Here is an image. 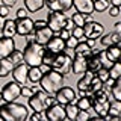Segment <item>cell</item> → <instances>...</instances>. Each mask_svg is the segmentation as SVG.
I'll return each instance as SVG.
<instances>
[{"mask_svg":"<svg viewBox=\"0 0 121 121\" xmlns=\"http://www.w3.org/2000/svg\"><path fill=\"white\" fill-rule=\"evenodd\" d=\"M27 71H29V67L26 65L24 62L18 64V65H15L12 68V79L17 83H20V85H26L29 80H27Z\"/></svg>","mask_w":121,"mask_h":121,"instance_id":"cell-13","label":"cell"},{"mask_svg":"<svg viewBox=\"0 0 121 121\" xmlns=\"http://www.w3.org/2000/svg\"><path fill=\"white\" fill-rule=\"evenodd\" d=\"M0 2H2V5H5L8 8H12L15 3H17V0H0Z\"/></svg>","mask_w":121,"mask_h":121,"instance_id":"cell-48","label":"cell"},{"mask_svg":"<svg viewBox=\"0 0 121 121\" xmlns=\"http://www.w3.org/2000/svg\"><path fill=\"white\" fill-rule=\"evenodd\" d=\"M21 95L23 97H30V95H32V94H33V91H32V88H30V86H26V85H21Z\"/></svg>","mask_w":121,"mask_h":121,"instance_id":"cell-41","label":"cell"},{"mask_svg":"<svg viewBox=\"0 0 121 121\" xmlns=\"http://www.w3.org/2000/svg\"><path fill=\"white\" fill-rule=\"evenodd\" d=\"M109 103H111V100H109V92H106L104 89H100V91H97V92H94L92 97H91V109L95 111L98 118H101L103 115L108 113Z\"/></svg>","mask_w":121,"mask_h":121,"instance_id":"cell-4","label":"cell"},{"mask_svg":"<svg viewBox=\"0 0 121 121\" xmlns=\"http://www.w3.org/2000/svg\"><path fill=\"white\" fill-rule=\"evenodd\" d=\"M43 55H44V45L35 43H26L24 52H23V58L24 64L27 67H41L43 65Z\"/></svg>","mask_w":121,"mask_h":121,"instance_id":"cell-3","label":"cell"},{"mask_svg":"<svg viewBox=\"0 0 121 121\" xmlns=\"http://www.w3.org/2000/svg\"><path fill=\"white\" fill-rule=\"evenodd\" d=\"M27 118L32 120V121H38V120H43L44 115H43V112H35V111H33V113H32V115H29Z\"/></svg>","mask_w":121,"mask_h":121,"instance_id":"cell-43","label":"cell"},{"mask_svg":"<svg viewBox=\"0 0 121 121\" xmlns=\"http://www.w3.org/2000/svg\"><path fill=\"white\" fill-rule=\"evenodd\" d=\"M55 100L60 104H67V103H74L76 98H77V94L73 88L70 86H60V88L53 94Z\"/></svg>","mask_w":121,"mask_h":121,"instance_id":"cell-10","label":"cell"},{"mask_svg":"<svg viewBox=\"0 0 121 121\" xmlns=\"http://www.w3.org/2000/svg\"><path fill=\"white\" fill-rule=\"evenodd\" d=\"M71 35H73L74 38H77L79 41L85 39V36H83V29L80 27V26H74V27L71 29Z\"/></svg>","mask_w":121,"mask_h":121,"instance_id":"cell-38","label":"cell"},{"mask_svg":"<svg viewBox=\"0 0 121 121\" xmlns=\"http://www.w3.org/2000/svg\"><path fill=\"white\" fill-rule=\"evenodd\" d=\"M44 48H47V50H50L53 53L64 52V50H65V41H64L62 38H59V35L55 33V35L47 41V44L44 45Z\"/></svg>","mask_w":121,"mask_h":121,"instance_id":"cell-18","label":"cell"},{"mask_svg":"<svg viewBox=\"0 0 121 121\" xmlns=\"http://www.w3.org/2000/svg\"><path fill=\"white\" fill-rule=\"evenodd\" d=\"M71 21H73V24L74 26H82L85 24V15L80 14V12H74L73 14V17H71Z\"/></svg>","mask_w":121,"mask_h":121,"instance_id":"cell-36","label":"cell"},{"mask_svg":"<svg viewBox=\"0 0 121 121\" xmlns=\"http://www.w3.org/2000/svg\"><path fill=\"white\" fill-rule=\"evenodd\" d=\"M32 33H33V36H35V43L41 44V45H45V44H47V41L50 39L53 35H55V33H53V30L48 27V26L41 27V29H35Z\"/></svg>","mask_w":121,"mask_h":121,"instance_id":"cell-17","label":"cell"},{"mask_svg":"<svg viewBox=\"0 0 121 121\" xmlns=\"http://www.w3.org/2000/svg\"><path fill=\"white\" fill-rule=\"evenodd\" d=\"M115 32H120L121 33V23H115Z\"/></svg>","mask_w":121,"mask_h":121,"instance_id":"cell-53","label":"cell"},{"mask_svg":"<svg viewBox=\"0 0 121 121\" xmlns=\"http://www.w3.org/2000/svg\"><path fill=\"white\" fill-rule=\"evenodd\" d=\"M5 20H6V18H3L2 15H0V33H2V29H3V24H5Z\"/></svg>","mask_w":121,"mask_h":121,"instance_id":"cell-52","label":"cell"},{"mask_svg":"<svg viewBox=\"0 0 121 121\" xmlns=\"http://www.w3.org/2000/svg\"><path fill=\"white\" fill-rule=\"evenodd\" d=\"M8 58L11 59V62H12L14 65H18V64L24 62V58H23V52H21V50H17V48H14L12 53H11Z\"/></svg>","mask_w":121,"mask_h":121,"instance_id":"cell-34","label":"cell"},{"mask_svg":"<svg viewBox=\"0 0 121 121\" xmlns=\"http://www.w3.org/2000/svg\"><path fill=\"white\" fill-rule=\"evenodd\" d=\"M109 115L112 117H120L121 115V101L118 100H112L109 103V111H108Z\"/></svg>","mask_w":121,"mask_h":121,"instance_id":"cell-33","label":"cell"},{"mask_svg":"<svg viewBox=\"0 0 121 121\" xmlns=\"http://www.w3.org/2000/svg\"><path fill=\"white\" fill-rule=\"evenodd\" d=\"M97 76L98 79H100L101 82H104L106 79H109V71H108V68H104V67H101V68H98V70L94 73Z\"/></svg>","mask_w":121,"mask_h":121,"instance_id":"cell-37","label":"cell"},{"mask_svg":"<svg viewBox=\"0 0 121 121\" xmlns=\"http://www.w3.org/2000/svg\"><path fill=\"white\" fill-rule=\"evenodd\" d=\"M73 27H74V24H73V21H71V18H70V20H67V23H65V29L71 30Z\"/></svg>","mask_w":121,"mask_h":121,"instance_id":"cell-50","label":"cell"},{"mask_svg":"<svg viewBox=\"0 0 121 121\" xmlns=\"http://www.w3.org/2000/svg\"><path fill=\"white\" fill-rule=\"evenodd\" d=\"M58 35H59V38H62V39L65 41L67 38L71 35V30H68V29H65V27H64V29H60L59 32H58Z\"/></svg>","mask_w":121,"mask_h":121,"instance_id":"cell-42","label":"cell"},{"mask_svg":"<svg viewBox=\"0 0 121 121\" xmlns=\"http://www.w3.org/2000/svg\"><path fill=\"white\" fill-rule=\"evenodd\" d=\"M109 94H111V97H113V100L121 101V77L113 80L111 89H109Z\"/></svg>","mask_w":121,"mask_h":121,"instance_id":"cell-26","label":"cell"},{"mask_svg":"<svg viewBox=\"0 0 121 121\" xmlns=\"http://www.w3.org/2000/svg\"><path fill=\"white\" fill-rule=\"evenodd\" d=\"M73 6L76 12H80L83 15L94 14V0H73Z\"/></svg>","mask_w":121,"mask_h":121,"instance_id":"cell-19","label":"cell"},{"mask_svg":"<svg viewBox=\"0 0 121 121\" xmlns=\"http://www.w3.org/2000/svg\"><path fill=\"white\" fill-rule=\"evenodd\" d=\"M67 15L65 12H56V11H50L48 14V20H47V26L53 30V33H58L60 29L65 27L67 23Z\"/></svg>","mask_w":121,"mask_h":121,"instance_id":"cell-7","label":"cell"},{"mask_svg":"<svg viewBox=\"0 0 121 121\" xmlns=\"http://www.w3.org/2000/svg\"><path fill=\"white\" fill-rule=\"evenodd\" d=\"M0 15H2L3 18H6L8 15H9V8L5 6V5H0Z\"/></svg>","mask_w":121,"mask_h":121,"instance_id":"cell-46","label":"cell"},{"mask_svg":"<svg viewBox=\"0 0 121 121\" xmlns=\"http://www.w3.org/2000/svg\"><path fill=\"white\" fill-rule=\"evenodd\" d=\"M27 9L26 8H20V9L17 11V18H24V17H27Z\"/></svg>","mask_w":121,"mask_h":121,"instance_id":"cell-47","label":"cell"},{"mask_svg":"<svg viewBox=\"0 0 121 121\" xmlns=\"http://www.w3.org/2000/svg\"><path fill=\"white\" fill-rule=\"evenodd\" d=\"M109 15L111 17H118L120 15V6H111L109 8Z\"/></svg>","mask_w":121,"mask_h":121,"instance_id":"cell-45","label":"cell"},{"mask_svg":"<svg viewBox=\"0 0 121 121\" xmlns=\"http://www.w3.org/2000/svg\"><path fill=\"white\" fill-rule=\"evenodd\" d=\"M109 6V0H94V12H104Z\"/></svg>","mask_w":121,"mask_h":121,"instance_id":"cell-35","label":"cell"},{"mask_svg":"<svg viewBox=\"0 0 121 121\" xmlns=\"http://www.w3.org/2000/svg\"><path fill=\"white\" fill-rule=\"evenodd\" d=\"M21 85L17 82H9L2 88V100L5 101H15L18 97H21Z\"/></svg>","mask_w":121,"mask_h":121,"instance_id":"cell-9","label":"cell"},{"mask_svg":"<svg viewBox=\"0 0 121 121\" xmlns=\"http://www.w3.org/2000/svg\"><path fill=\"white\" fill-rule=\"evenodd\" d=\"M15 48V41L14 38L9 36H2L0 38V58H8Z\"/></svg>","mask_w":121,"mask_h":121,"instance_id":"cell-20","label":"cell"},{"mask_svg":"<svg viewBox=\"0 0 121 121\" xmlns=\"http://www.w3.org/2000/svg\"><path fill=\"white\" fill-rule=\"evenodd\" d=\"M45 26H47V21H45V20H36V21H33V30L45 27Z\"/></svg>","mask_w":121,"mask_h":121,"instance_id":"cell-44","label":"cell"},{"mask_svg":"<svg viewBox=\"0 0 121 121\" xmlns=\"http://www.w3.org/2000/svg\"><path fill=\"white\" fill-rule=\"evenodd\" d=\"M0 100H2V91H0Z\"/></svg>","mask_w":121,"mask_h":121,"instance_id":"cell-54","label":"cell"},{"mask_svg":"<svg viewBox=\"0 0 121 121\" xmlns=\"http://www.w3.org/2000/svg\"><path fill=\"white\" fill-rule=\"evenodd\" d=\"M24 8L27 12H38L44 8V0H24Z\"/></svg>","mask_w":121,"mask_h":121,"instance_id":"cell-24","label":"cell"},{"mask_svg":"<svg viewBox=\"0 0 121 121\" xmlns=\"http://www.w3.org/2000/svg\"><path fill=\"white\" fill-rule=\"evenodd\" d=\"M74 103H76V106H77L79 109H83V111H89V109H91V97H86V95L77 97Z\"/></svg>","mask_w":121,"mask_h":121,"instance_id":"cell-31","label":"cell"},{"mask_svg":"<svg viewBox=\"0 0 121 121\" xmlns=\"http://www.w3.org/2000/svg\"><path fill=\"white\" fill-rule=\"evenodd\" d=\"M92 117L89 115L88 111H83V109H79L77 115H76V121H85V120H91Z\"/></svg>","mask_w":121,"mask_h":121,"instance_id":"cell-39","label":"cell"},{"mask_svg":"<svg viewBox=\"0 0 121 121\" xmlns=\"http://www.w3.org/2000/svg\"><path fill=\"white\" fill-rule=\"evenodd\" d=\"M83 29V36L85 38H91V39H97L98 36H101L104 33V27L101 23L98 21H88L82 26Z\"/></svg>","mask_w":121,"mask_h":121,"instance_id":"cell-11","label":"cell"},{"mask_svg":"<svg viewBox=\"0 0 121 121\" xmlns=\"http://www.w3.org/2000/svg\"><path fill=\"white\" fill-rule=\"evenodd\" d=\"M108 71H109V77L111 79H120L121 77V64L118 60H115V62L108 68Z\"/></svg>","mask_w":121,"mask_h":121,"instance_id":"cell-32","label":"cell"},{"mask_svg":"<svg viewBox=\"0 0 121 121\" xmlns=\"http://www.w3.org/2000/svg\"><path fill=\"white\" fill-rule=\"evenodd\" d=\"M14 67L15 65L11 62L9 58H0V77H6V76H9Z\"/></svg>","mask_w":121,"mask_h":121,"instance_id":"cell-23","label":"cell"},{"mask_svg":"<svg viewBox=\"0 0 121 121\" xmlns=\"http://www.w3.org/2000/svg\"><path fill=\"white\" fill-rule=\"evenodd\" d=\"M100 89H103V82H101L100 79L94 74L92 80H91V85H89V89H88V92H86V95H88V97H92V94L97 92V91H100Z\"/></svg>","mask_w":121,"mask_h":121,"instance_id":"cell-28","label":"cell"},{"mask_svg":"<svg viewBox=\"0 0 121 121\" xmlns=\"http://www.w3.org/2000/svg\"><path fill=\"white\" fill-rule=\"evenodd\" d=\"M120 45L121 44V33L120 32H111V33H103L101 35V45L108 47V45Z\"/></svg>","mask_w":121,"mask_h":121,"instance_id":"cell-21","label":"cell"},{"mask_svg":"<svg viewBox=\"0 0 121 121\" xmlns=\"http://www.w3.org/2000/svg\"><path fill=\"white\" fill-rule=\"evenodd\" d=\"M15 24H17V35H20V36H26L33 32V20L29 17L17 18Z\"/></svg>","mask_w":121,"mask_h":121,"instance_id":"cell-14","label":"cell"},{"mask_svg":"<svg viewBox=\"0 0 121 121\" xmlns=\"http://www.w3.org/2000/svg\"><path fill=\"white\" fill-rule=\"evenodd\" d=\"M44 6L56 12H67L73 8V0H44Z\"/></svg>","mask_w":121,"mask_h":121,"instance_id":"cell-12","label":"cell"},{"mask_svg":"<svg viewBox=\"0 0 121 121\" xmlns=\"http://www.w3.org/2000/svg\"><path fill=\"white\" fill-rule=\"evenodd\" d=\"M92 77H94V73H92V71H89V70H86L85 73L82 74V77L79 79V82H77L79 97L86 95V92H88V89H89V85H91V80H92ZM86 97H88V95H86Z\"/></svg>","mask_w":121,"mask_h":121,"instance_id":"cell-16","label":"cell"},{"mask_svg":"<svg viewBox=\"0 0 121 121\" xmlns=\"http://www.w3.org/2000/svg\"><path fill=\"white\" fill-rule=\"evenodd\" d=\"M44 71L41 70V67H29V71H27V80L32 82V83H38L43 76Z\"/></svg>","mask_w":121,"mask_h":121,"instance_id":"cell-25","label":"cell"},{"mask_svg":"<svg viewBox=\"0 0 121 121\" xmlns=\"http://www.w3.org/2000/svg\"><path fill=\"white\" fill-rule=\"evenodd\" d=\"M106 55H108V58L112 60V62H115V60H118L120 58V45L113 44V45H108V48H106Z\"/></svg>","mask_w":121,"mask_h":121,"instance_id":"cell-29","label":"cell"},{"mask_svg":"<svg viewBox=\"0 0 121 121\" xmlns=\"http://www.w3.org/2000/svg\"><path fill=\"white\" fill-rule=\"evenodd\" d=\"M85 41H86V44H88L91 48L95 47V39H91V38H85Z\"/></svg>","mask_w":121,"mask_h":121,"instance_id":"cell-49","label":"cell"},{"mask_svg":"<svg viewBox=\"0 0 121 121\" xmlns=\"http://www.w3.org/2000/svg\"><path fill=\"white\" fill-rule=\"evenodd\" d=\"M29 117L27 106L17 101H5L0 104V118L5 121H24Z\"/></svg>","mask_w":121,"mask_h":121,"instance_id":"cell-1","label":"cell"},{"mask_svg":"<svg viewBox=\"0 0 121 121\" xmlns=\"http://www.w3.org/2000/svg\"><path fill=\"white\" fill-rule=\"evenodd\" d=\"M86 71V56L80 53H74L71 60V73L73 74H83Z\"/></svg>","mask_w":121,"mask_h":121,"instance_id":"cell-15","label":"cell"},{"mask_svg":"<svg viewBox=\"0 0 121 121\" xmlns=\"http://www.w3.org/2000/svg\"><path fill=\"white\" fill-rule=\"evenodd\" d=\"M64 108H65V117L68 120H76V115H77L79 112V108L76 106V103H67L64 104Z\"/></svg>","mask_w":121,"mask_h":121,"instance_id":"cell-30","label":"cell"},{"mask_svg":"<svg viewBox=\"0 0 121 121\" xmlns=\"http://www.w3.org/2000/svg\"><path fill=\"white\" fill-rule=\"evenodd\" d=\"M109 3H111L112 6H120L121 8V0H109Z\"/></svg>","mask_w":121,"mask_h":121,"instance_id":"cell-51","label":"cell"},{"mask_svg":"<svg viewBox=\"0 0 121 121\" xmlns=\"http://www.w3.org/2000/svg\"><path fill=\"white\" fill-rule=\"evenodd\" d=\"M73 52H74V53H80V55H85V56L92 55V48H91L89 45L86 44V41H85V39L79 41L77 45H76V47L73 48Z\"/></svg>","mask_w":121,"mask_h":121,"instance_id":"cell-27","label":"cell"},{"mask_svg":"<svg viewBox=\"0 0 121 121\" xmlns=\"http://www.w3.org/2000/svg\"><path fill=\"white\" fill-rule=\"evenodd\" d=\"M64 82H65V76L60 74L59 71L53 70V68H48L45 73H43L38 83L41 85L43 91H45L48 95H53L60 86H64Z\"/></svg>","mask_w":121,"mask_h":121,"instance_id":"cell-2","label":"cell"},{"mask_svg":"<svg viewBox=\"0 0 121 121\" xmlns=\"http://www.w3.org/2000/svg\"><path fill=\"white\" fill-rule=\"evenodd\" d=\"M44 112H45L44 118H47L50 121H64V120H67L65 108H64V104L58 103V101H55L53 104L47 106V108L44 109Z\"/></svg>","mask_w":121,"mask_h":121,"instance_id":"cell-8","label":"cell"},{"mask_svg":"<svg viewBox=\"0 0 121 121\" xmlns=\"http://www.w3.org/2000/svg\"><path fill=\"white\" fill-rule=\"evenodd\" d=\"M71 60H73V56H70L68 53H65V50L59 52V53L55 55V59H53L50 68L59 71V73L64 74V76H68V74H71Z\"/></svg>","mask_w":121,"mask_h":121,"instance_id":"cell-5","label":"cell"},{"mask_svg":"<svg viewBox=\"0 0 121 121\" xmlns=\"http://www.w3.org/2000/svg\"><path fill=\"white\" fill-rule=\"evenodd\" d=\"M2 35L9 36V38H14L17 35V24H15V20H5V24H3V29H2Z\"/></svg>","mask_w":121,"mask_h":121,"instance_id":"cell-22","label":"cell"},{"mask_svg":"<svg viewBox=\"0 0 121 121\" xmlns=\"http://www.w3.org/2000/svg\"><path fill=\"white\" fill-rule=\"evenodd\" d=\"M47 97H48V94L45 91H43V89L35 91L29 97V108L35 112H44V109L47 108V103H45Z\"/></svg>","mask_w":121,"mask_h":121,"instance_id":"cell-6","label":"cell"},{"mask_svg":"<svg viewBox=\"0 0 121 121\" xmlns=\"http://www.w3.org/2000/svg\"><path fill=\"white\" fill-rule=\"evenodd\" d=\"M77 43H79L77 38H74L73 35H70V36L65 39V48H71V50H73L76 45H77Z\"/></svg>","mask_w":121,"mask_h":121,"instance_id":"cell-40","label":"cell"}]
</instances>
